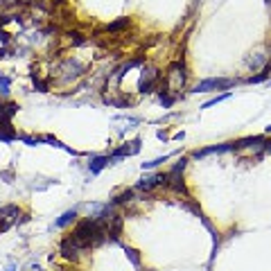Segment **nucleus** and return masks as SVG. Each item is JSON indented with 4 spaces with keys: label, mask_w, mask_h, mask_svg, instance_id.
<instances>
[{
    "label": "nucleus",
    "mask_w": 271,
    "mask_h": 271,
    "mask_svg": "<svg viewBox=\"0 0 271 271\" xmlns=\"http://www.w3.org/2000/svg\"><path fill=\"white\" fill-rule=\"evenodd\" d=\"M188 75H190V72H188V66H185L183 56H181V59H177L174 64H169L165 77L161 79V84H165L169 93L179 95V90L185 88V84H188Z\"/></svg>",
    "instance_id": "f257e3e1"
},
{
    "label": "nucleus",
    "mask_w": 271,
    "mask_h": 271,
    "mask_svg": "<svg viewBox=\"0 0 271 271\" xmlns=\"http://www.w3.org/2000/svg\"><path fill=\"white\" fill-rule=\"evenodd\" d=\"M237 84V79H228V77H208V79H201L199 84H197L195 88H192V93H217V90H224V93H228L230 88H233Z\"/></svg>",
    "instance_id": "f03ea898"
},
{
    "label": "nucleus",
    "mask_w": 271,
    "mask_h": 271,
    "mask_svg": "<svg viewBox=\"0 0 271 271\" xmlns=\"http://www.w3.org/2000/svg\"><path fill=\"white\" fill-rule=\"evenodd\" d=\"M158 82H161V72H158V68L156 66H145L143 70H140L138 90L143 95H147V93H151V90L158 86Z\"/></svg>",
    "instance_id": "7ed1b4c3"
},
{
    "label": "nucleus",
    "mask_w": 271,
    "mask_h": 271,
    "mask_svg": "<svg viewBox=\"0 0 271 271\" xmlns=\"http://www.w3.org/2000/svg\"><path fill=\"white\" fill-rule=\"evenodd\" d=\"M59 72H61V82L64 84H70L75 82V79H79L86 72V68H84V64H79L77 59H64L59 66Z\"/></svg>",
    "instance_id": "20e7f679"
},
{
    "label": "nucleus",
    "mask_w": 271,
    "mask_h": 271,
    "mask_svg": "<svg viewBox=\"0 0 271 271\" xmlns=\"http://www.w3.org/2000/svg\"><path fill=\"white\" fill-rule=\"evenodd\" d=\"M156 188H163V190H169V179H167V172H161V174H151V177H145L136 183V190L140 192H151Z\"/></svg>",
    "instance_id": "39448f33"
},
{
    "label": "nucleus",
    "mask_w": 271,
    "mask_h": 271,
    "mask_svg": "<svg viewBox=\"0 0 271 271\" xmlns=\"http://www.w3.org/2000/svg\"><path fill=\"white\" fill-rule=\"evenodd\" d=\"M59 253H61V256H64L66 260H70V262H77L79 256L84 253V248L77 244L72 235H66L64 240H61V244H59Z\"/></svg>",
    "instance_id": "423d86ee"
},
{
    "label": "nucleus",
    "mask_w": 271,
    "mask_h": 271,
    "mask_svg": "<svg viewBox=\"0 0 271 271\" xmlns=\"http://www.w3.org/2000/svg\"><path fill=\"white\" fill-rule=\"evenodd\" d=\"M226 151H235V140L233 143H219V145H212V147H203V149H197L195 154H192V158H206L210 154H226Z\"/></svg>",
    "instance_id": "0eeeda50"
},
{
    "label": "nucleus",
    "mask_w": 271,
    "mask_h": 271,
    "mask_svg": "<svg viewBox=\"0 0 271 271\" xmlns=\"http://www.w3.org/2000/svg\"><path fill=\"white\" fill-rule=\"evenodd\" d=\"M138 151H140V138H133L131 143H124V145L118 147V149H113L111 158L118 161V158H124V156H136Z\"/></svg>",
    "instance_id": "6e6552de"
},
{
    "label": "nucleus",
    "mask_w": 271,
    "mask_h": 271,
    "mask_svg": "<svg viewBox=\"0 0 271 271\" xmlns=\"http://www.w3.org/2000/svg\"><path fill=\"white\" fill-rule=\"evenodd\" d=\"M271 61V48L267 50V52H256V54H251V56H246V68L248 70H258V68H264Z\"/></svg>",
    "instance_id": "1a4fd4ad"
},
{
    "label": "nucleus",
    "mask_w": 271,
    "mask_h": 271,
    "mask_svg": "<svg viewBox=\"0 0 271 271\" xmlns=\"http://www.w3.org/2000/svg\"><path fill=\"white\" fill-rule=\"evenodd\" d=\"M18 215H21V208L16 206V203L3 206V208H0V222L7 224V226H11V224L18 222Z\"/></svg>",
    "instance_id": "9d476101"
},
{
    "label": "nucleus",
    "mask_w": 271,
    "mask_h": 271,
    "mask_svg": "<svg viewBox=\"0 0 271 271\" xmlns=\"http://www.w3.org/2000/svg\"><path fill=\"white\" fill-rule=\"evenodd\" d=\"M113 165V158L111 156H90V163H88V169L90 174H100L104 167Z\"/></svg>",
    "instance_id": "9b49d317"
},
{
    "label": "nucleus",
    "mask_w": 271,
    "mask_h": 271,
    "mask_svg": "<svg viewBox=\"0 0 271 271\" xmlns=\"http://www.w3.org/2000/svg\"><path fill=\"white\" fill-rule=\"evenodd\" d=\"M140 64H145V56H136V59H129V61H124V64H122V66L115 70V79H118V82H120V79H122L124 75H127V72L131 70V68L140 66Z\"/></svg>",
    "instance_id": "f8f14e48"
},
{
    "label": "nucleus",
    "mask_w": 271,
    "mask_h": 271,
    "mask_svg": "<svg viewBox=\"0 0 271 271\" xmlns=\"http://www.w3.org/2000/svg\"><path fill=\"white\" fill-rule=\"evenodd\" d=\"M127 27H131V18H127V16H122V18H118V21L109 23V25H104V32H109V34H115V32H122V30H127Z\"/></svg>",
    "instance_id": "ddd939ff"
},
{
    "label": "nucleus",
    "mask_w": 271,
    "mask_h": 271,
    "mask_svg": "<svg viewBox=\"0 0 271 271\" xmlns=\"http://www.w3.org/2000/svg\"><path fill=\"white\" fill-rule=\"evenodd\" d=\"M14 140H18V133L11 127V122L0 124V143H14Z\"/></svg>",
    "instance_id": "4468645a"
},
{
    "label": "nucleus",
    "mask_w": 271,
    "mask_h": 271,
    "mask_svg": "<svg viewBox=\"0 0 271 271\" xmlns=\"http://www.w3.org/2000/svg\"><path fill=\"white\" fill-rule=\"evenodd\" d=\"M133 192H136V188H129V190L120 192L118 197H113L111 206H113V208H118V206H124V203H131V201H133Z\"/></svg>",
    "instance_id": "2eb2a0df"
},
{
    "label": "nucleus",
    "mask_w": 271,
    "mask_h": 271,
    "mask_svg": "<svg viewBox=\"0 0 271 271\" xmlns=\"http://www.w3.org/2000/svg\"><path fill=\"white\" fill-rule=\"evenodd\" d=\"M75 219H77V210L72 208V210H66L64 215H61V217L54 222V226H56V228H66V226H70Z\"/></svg>",
    "instance_id": "dca6fc26"
},
{
    "label": "nucleus",
    "mask_w": 271,
    "mask_h": 271,
    "mask_svg": "<svg viewBox=\"0 0 271 271\" xmlns=\"http://www.w3.org/2000/svg\"><path fill=\"white\" fill-rule=\"evenodd\" d=\"M30 77H32V84H34V88H36L38 93H48V90H50V84H48V79H41V77H38V72H30Z\"/></svg>",
    "instance_id": "f3484780"
},
{
    "label": "nucleus",
    "mask_w": 271,
    "mask_h": 271,
    "mask_svg": "<svg viewBox=\"0 0 271 271\" xmlns=\"http://www.w3.org/2000/svg\"><path fill=\"white\" fill-rule=\"evenodd\" d=\"M188 165V158H181L179 163H174L172 169L167 172V179H174V177H183V169Z\"/></svg>",
    "instance_id": "a211bd4d"
},
{
    "label": "nucleus",
    "mask_w": 271,
    "mask_h": 271,
    "mask_svg": "<svg viewBox=\"0 0 271 271\" xmlns=\"http://www.w3.org/2000/svg\"><path fill=\"white\" fill-rule=\"evenodd\" d=\"M230 98V93H222V95H215L212 100H208L206 104H201V109H212V106H217L219 102H224V100H228Z\"/></svg>",
    "instance_id": "6ab92c4d"
},
{
    "label": "nucleus",
    "mask_w": 271,
    "mask_h": 271,
    "mask_svg": "<svg viewBox=\"0 0 271 271\" xmlns=\"http://www.w3.org/2000/svg\"><path fill=\"white\" fill-rule=\"evenodd\" d=\"M18 140H23L25 145H30V147H36V145H41L43 143V136H18Z\"/></svg>",
    "instance_id": "aec40b11"
},
{
    "label": "nucleus",
    "mask_w": 271,
    "mask_h": 271,
    "mask_svg": "<svg viewBox=\"0 0 271 271\" xmlns=\"http://www.w3.org/2000/svg\"><path fill=\"white\" fill-rule=\"evenodd\" d=\"M66 36H70L72 45H84V43H86L84 34H82V32H77V30H68V32H66Z\"/></svg>",
    "instance_id": "412c9836"
},
{
    "label": "nucleus",
    "mask_w": 271,
    "mask_h": 271,
    "mask_svg": "<svg viewBox=\"0 0 271 271\" xmlns=\"http://www.w3.org/2000/svg\"><path fill=\"white\" fill-rule=\"evenodd\" d=\"M172 156H163V158H154V161H147V163H143V169H154V167H158V165H163V163H167Z\"/></svg>",
    "instance_id": "4be33fe9"
},
{
    "label": "nucleus",
    "mask_w": 271,
    "mask_h": 271,
    "mask_svg": "<svg viewBox=\"0 0 271 271\" xmlns=\"http://www.w3.org/2000/svg\"><path fill=\"white\" fill-rule=\"evenodd\" d=\"M124 253H127V258L131 260V262L136 264V267H140V256H138V251H136V248H131V246H124Z\"/></svg>",
    "instance_id": "5701e85b"
},
{
    "label": "nucleus",
    "mask_w": 271,
    "mask_h": 271,
    "mask_svg": "<svg viewBox=\"0 0 271 271\" xmlns=\"http://www.w3.org/2000/svg\"><path fill=\"white\" fill-rule=\"evenodd\" d=\"M9 86H11V77H7V75H3V72H0V93L7 95L9 93Z\"/></svg>",
    "instance_id": "b1692460"
},
{
    "label": "nucleus",
    "mask_w": 271,
    "mask_h": 271,
    "mask_svg": "<svg viewBox=\"0 0 271 271\" xmlns=\"http://www.w3.org/2000/svg\"><path fill=\"white\" fill-rule=\"evenodd\" d=\"M0 43H3V45H9V34L5 32V30H0Z\"/></svg>",
    "instance_id": "393cba45"
},
{
    "label": "nucleus",
    "mask_w": 271,
    "mask_h": 271,
    "mask_svg": "<svg viewBox=\"0 0 271 271\" xmlns=\"http://www.w3.org/2000/svg\"><path fill=\"white\" fill-rule=\"evenodd\" d=\"M3 56H7V48H3V50H0V59H3Z\"/></svg>",
    "instance_id": "a878e982"
},
{
    "label": "nucleus",
    "mask_w": 271,
    "mask_h": 271,
    "mask_svg": "<svg viewBox=\"0 0 271 271\" xmlns=\"http://www.w3.org/2000/svg\"><path fill=\"white\" fill-rule=\"evenodd\" d=\"M5 271H16V264H9V267L5 269Z\"/></svg>",
    "instance_id": "bb28decb"
},
{
    "label": "nucleus",
    "mask_w": 271,
    "mask_h": 271,
    "mask_svg": "<svg viewBox=\"0 0 271 271\" xmlns=\"http://www.w3.org/2000/svg\"><path fill=\"white\" fill-rule=\"evenodd\" d=\"M267 136H271V124H269V127H267Z\"/></svg>",
    "instance_id": "cd10ccee"
}]
</instances>
